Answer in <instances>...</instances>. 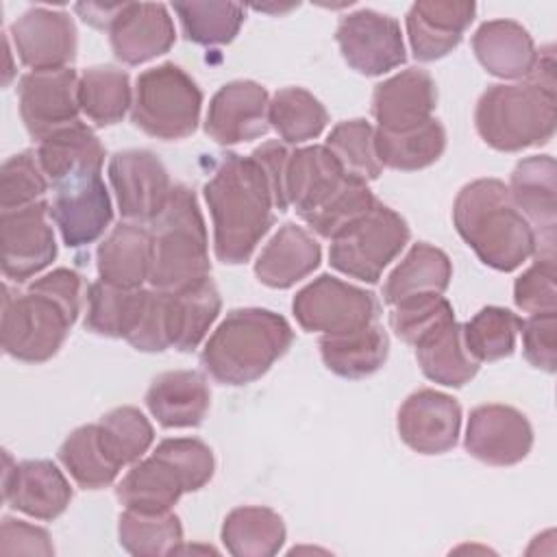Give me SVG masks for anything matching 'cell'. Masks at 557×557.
Wrapping results in <instances>:
<instances>
[{
  "label": "cell",
  "mask_w": 557,
  "mask_h": 557,
  "mask_svg": "<svg viewBox=\"0 0 557 557\" xmlns=\"http://www.w3.org/2000/svg\"><path fill=\"white\" fill-rule=\"evenodd\" d=\"M527 78H529V83H533L540 89L555 96V54H553V46H546V48L537 50L533 70L529 72Z\"/></svg>",
  "instance_id": "cell-56"
},
{
  "label": "cell",
  "mask_w": 557,
  "mask_h": 557,
  "mask_svg": "<svg viewBox=\"0 0 557 557\" xmlns=\"http://www.w3.org/2000/svg\"><path fill=\"white\" fill-rule=\"evenodd\" d=\"M476 15L474 2L420 0L407 13V37L418 61H437L453 52Z\"/></svg>",
  "instance_id": "cell-23"
},
{
  "label": "cell",
  "mask_w": 557,
  "mask_h": 557,
  "mask_svg": "<svg viewBox=\"0 0 557 557\" xmlns=\"http://www.w3.org/2000/svg\"><path fill=\"white\" fill-rule=\"evenodd\" d=\"M48 178L37 161V152L24 150L9 157L0 172V209H24L44 200Z\"/></svg>",
  "instance_id": "cell-48"
},
{
  "label": "cell",
  "mask_w": 557,
  "mask_h": 557,
  "mask_svg": "<svg viewBox=\"0 0 557 557\" xmlns=\"http://www.w3.org/2000/svg\"><path fill=\"white\" fill-rule=\"evenodd\" d=\"M453 224L474 255L498 272H513L535 255V233L498 178H476L461 187Z\"/></svg>",
  "instance_id": "cell-2"
},
{
  "label": "cell",
  "mask_w": 557,
  "mask_h": 557,
  "mask_svg": "<svg viewBox=\"0 0 557 557\" xmlns=\"http://www.w3.org/2000/svg\"><path fill=\"white\" fill-rule=\"evenodd\" d=\"M78 74L72 67L28 72L20 78V115L33 139L78 122Z\"/></svg>",
  "instance_id": "cell-13"
},
{
  "label": "cell",
  "mask_w": 557,
  "mask_h": 557,
  "mask_svg": "<svg viewBox=\"0 0 557 557\" xmlns=\"http://www.w3.org/2000/svg\"><path fill=\"white\" fill-rule=\"evenodd\" d=\"M555 96L533 83L492 85L474 109L479 137L494 150L520 152L548 144L555 135Z\"/></svg>",
  "instance_id": "cell-5"
},
{
  "label": "cell",
  "mask_w": 557,
  "mask_h": 557,
  "mask_svg": "<svg viewBox=\"0 0 557 557\" xmlns=\"http://www.w3.org/2000/svg\"><path fill=\"white\" fill-rule=\"evenodd\" d=\"M200 109L198 83L174 63L144 70L135 81L131 120L150 137L163 141L189 137L198 128Z\"/></svg>",
  "instance_id": "cell-6"
},
{
  "label": "cell",
  "mask_w": 557,
  "mask_h": 557,
  "mask_svg": "<svg viewBox=\"0 0 557 557\" xmlns=\"http://www.w3.org/2000/svg\"><path fill=\"white\" fill-rule=\"evenodd\" d=\"M141 352H161L172 348L170 339V294L161 289H148L144 313L135 333L126 339Z\"/></svg>",
  "instance_id": "cell-51"
},
{
  "label": "cell",
  "mask_w": 557,
  "mask_h": 557,
  "mask_svg": "<svg viewBox=\"0 0 557 557\" xmlns=\"http://www.w3.org/2000/svg\"><path fill=\"white\" fill-rule=\"evenodd\" d=\"M409 226L400 213L383 202L331 239L329 263L357 281L376 283L383 270L409 242Z\"/></svg>",
  "instance_id": "cell-8"
},
{
  "label": "cell",
  "mask_w": 557,
  "mask_h": 557,
  "mask_svg": "<svg viewBox=\"0 0 557 557\" xmlns=\"http://www.w3.org/2000/svg\"><path fill=\"white\" fill-rule=\"evenodd\" d=\"M463 446L487 466H513L531 453L533 429L516 407L500 403L479 405L470 411Z\"/></svg>",
  "instance_id": "cell-14"
},
{
  "label": "cell",
  "mask_w": 557,
  "mask_h": 557,
  "mask_svg": "<svg viewBox=\"0 0 557 557\" xmlns=\"http://www.w3.org/2000/svg\"><path fill=\"white\" fill-rule=\"evenodd\" d=\"M0 553L2 555H52L54 546L50 542L48 531L41 527L28 524L15 518H2V533H0Z\"/></svg>",
  "instance_id": "cell-53"
},
{
  "label": "cell",
  "mask_w": 557,
  "mask_h": 557,
  "mask_svg": "<svg viewBox=\"0 0 557 557\" xmlns=\"http://www.w3.org/2000/svg\"><path fill=\"white\" fill-rule=\"evenodd\" d=\"M344 178L346 174L326 146L292 150L285 170L287 205L296 209L298 218H305L318 209L344 183Z\"/></svg>",
  "instance_id": "cell-28"
},
{
  "label": "cell",
  "mask_w": 557,
  "mask_h": 557,
  "mask_svg": "<svg viewBox=\"0 0 557 557\" xmlns=\"http://www.w3.org/2000/svg\"><path fill=\"white\" fill-rule=\"evenodd\" d=\"M185 492V483L176 468L154 453L148 459L133 463L115 487L120 505L146 513L172 511Z\"/></svg>",
  "instance_id": "cell-30"
},
{
  "label": "cell",
  "mask_w": 557,
  "mask_h": 557,
  "mask_svg": "<svg viewBox=\"0 0 557 557\" xmlns=\"http://www.w3.org/2000/svg\"><path fill=\"white\" fill-rule=\"evenodd\" d=\"M102 444L111 459L124 468L137 463L154 440V429L137 407H115L98 422Z\"/></svg>",
  "instance_id": "cell-46"
},
{
  "label": "cell",
  "mask_w": 557,
  "mask_h": 557,
  "mask_svg": "<svg viewBox=\"0 0 557 557\" xmlns=\"http://www.w3.org/2000/svg\"><path fill=\"white\" fill-rule=\"evenodd\" d=\"M326 150L337 159L348 178L368 183L381 176L383 165L374 148V128L370 122L344 120L326 137Z\"/></svg>",
  "instance_id": "cell-43"
},
{
  "label": "cell",
  "mask_w": 557,
  "mask_h": 557,
  "mask_svg": "<svg viewBox=\"0 0 557 557\" xmlns=\"http://www.w3.org/2000/svg\"><path fill=\"white\" fill-rule=\"evenodd\" d=\"M292 311L305 331L339 335L372 324L379 302L372 292L320 274L294 296Z\"/></svg>",
  "instance_id": "cell-9"
},
{
  "label": "cell",
  "mask_w": 557,
  "mask_h": 557,
  "mask_svg": "<svg viewBox=\"0 0 557 557\" xmlns=\"http://www.w3.org/2000/svg\"><path fill=\"white\" fill-rule=\"evenodd\" d=\"M211 405L207 379L196 370H170L159 374L148 392L146 407L165 429L198 426Z\"/></svg>",
  "instance_id": "cell-26"
},
{
  "label": "cell",
  "mask_w": 557,
  "mask_h": 557,
  "mask_svg": "<svg viewBox=\"0 0 557 557\" xmlns=\"http://www.w3.org/2000/svg\"><path fill=\"white\" fill-rule=\"evenodd\" d=\"M126 2H115V4H102V2H78L74 9L83 17L85 24L100 28V30H111L115 20L120 17L122 9Z\"/></svg>",
  "instance_id": "cell-55"
},
{
  "label": "cell",
  "mask_w": 557,
  "mask_h": 557,
  "mask_svg": "<svg viewBox=\"0 0 557 557\" xmlns=\"http://www.w3.org/2000/svg\"><path fill=\"white\" fill-rule=\"evenodd\" d=\"M268 109L270 96L263 85L231 81L213 94L205 117V133L222 146L257 139L270 128Z\"/></svg>",
  "instance_id": "cell-17"
},
{
  "label": "cell",
  "mask_w": 557,
  "mask_h": 557,
  "mask_svg": "<svg viewBox=\"0 0 557 557\" xmlns=\"http://www.w3.org/2000/svg\"><path fill=\"white\" fill-rule=\"evenodd\" d=\"M450 320H455V311L442 294H416L398 300L389 311L392 331L411 346Z\"/></svg>",
  "instance_id": "cell-47"
},
{
  "label": "cell",
  "mask_w": 557,
  "mask_h": 557,
  "mask_svg": "<svg viewBox=\"0 0 557 557\" xmlns=\"http://www.w3.org/2000/svg\"><path fill=\"white\" fill-rule=\"evenodd\" d=\"M11 39L15 54L33 72L70 67V63L76 59V26L65 11L46 7L24 11L11 24Z\"/></svg>",
  "instance_id": "cell-15"
},
{
  "label": "cell",
  "mask_w": 557,
  "mask_h": 557,
  "mask_svg": "<svg viewBox=\"0 0 557 557\" xmlns=\"http://www.w3.org/2000/svg\"><path fill=\"white\" fill-rule=\"evenodd\" d=\"M111 50L124 65H139L165 54L176 39L174 22L161 2H126L109 30Z\"/></svg>",
  "instance_id": "cell-21"
},
{
  "label": "cell",
  "mask_w": 557,
  "mask_h": 557,
  "mask_svg": "<svg viewBox=\"0 0 557 557\" xmlns=\"http://www.w3.org/2000/svg\"><path fill=\"white\" fill-rule=\"evenodd\" d=\"M120 546L137 557L174 555L183 542V527L174 511L146 513L124 509L117 524Z\"/></svg>",
  "instance_id": "cell-42"
},
{
  "label": "cell",
  "mask_w": 557,
  "mask_h": 557,
  "mask_svg": "<svg viewBox=\"0 0 557 557\" xmlns=\"http://www.w3.org/2000/svg\"><path fill=\"white\" fill-rule=\"evenodd\" d=\"M268 120L285 144H302L326 128L329 113L311 91L285 87L272 96Z\"/></svg>",
  "instance_id": "cell-40"
},
{
  "label": "cell",
  "mask_w": 557,
  "mask_h": 557,
  "mask_svg": "<svg viewBox=\"0 0 557 557\" xmlns=\"http://www.w3.org/2000/svg\"><path fill=\"white\" fill-rule=\"evenodd\" d=\"M522 350L527 361L548 374L557 366V311L533 313L522 320Z\"/></svg>",
  "instance_id": "cell-52"
},
{
  "label": "cell",
  "mask_w": 557,
  "mask_h": 557,
  "mask_svg": "<svg viewBox=\"0 0 557 557\" xmlns=\"http://www.w3.org/2000/svg\"><path fill=\"white\" fill-rule=\"evenodd\" d=\"M81 111L96 126H111L122 122L133 107L131 78L124 70L113 65H94L78 78Z\"/></svg>",
  "instance_id": "cell-38"
},
{
  "label": "cell",
  "mask_w": 557,
  "mask_h": 557,
  "mask_svg": "<svg viewBox=\"0 0 557 557\" xmlns=\"http://www.w3.org/2000/svg\"><path fill=\"white\" fill-rule=\"evenodd\" d=\"M476 61L498 78H522L533 70L537 50L529 30L513 20L483 22L472 35Z\"/></svg>",
  "instance_id": "cell-29"
},
{
  "label": "cell",
  "mask_w": 557,
  "mask_h": 557,
  "mask_svg": "<svg viewBox=\"0 0 557 557\" xmlns=\"http://www.w3.org/2000/svg\"><path fill=\"white\" fill-rule=\"evenodd\" d=\"M289 154H292V150H287V146L281 141H263L261 146H257L250 152V157L259 163V168L265 174V181L272 191L274 209H278V211L289 209L287 198H285V170H287Z\"/></svg>",
  "instance_id": "cell-54"
},
{
  "label": "cell",
  "mask_w": 557,
  "mask_h": 557,
  "mask_svg": "<svg viewBox=\"0 0 557 557\" xmlns=\"http://www.w3.org/2000/svg\"><path fill=\"white\" fill-rule=\"evenodd\" d=\"M374 148L383 168L416 172L433 165L444 154L446 131L435 117L400 133L374 128Z\"/></svg>",
  "instance_id": "cell-35"
},
{
  "label": "cell",
  "mask_w": 557,
  "mask_h": 557,
  "mask_svg": "<svg viewBox=\"0 0 557 557\" xmlns=\"http://www.w3.org/2000/svg\"><path fill=\"white\" fill-rule=\"evenodd\" d=\"M555 159L533 154L520 159L509 178V196L535 233V255L555 257Z\"/></svg>",
  "instance_id": "cell-18"
},
{
  "label": "cell",
  "mask_w": 557,
  "mask_h": 557,
  "mask_svg": "<svg viewBox=\"0 0 557 557\" xmlns=\"http://www.w3.org/2000/svg\"><path fill=\"white\" fill-rule=\"evenodd\" d=\"M413 348L422 374L433 383L461 387L479 372V361L468 352L461 324L455 320L426 333Z\"/></svg>",
  "instance_id": "cell-32"
},
{
  "label": "cell",
  "mask_w": 557,
  "mask_h": 557,
  "mask_svg": "<svg viewBox=\"0 0 557 557\" xmlns=\"http://www.w3.org/2000/svg\"><path fill=\"white\" fill-rule=\"evenodd\" d=\"M379 200L370 191L368 183L344 178V183L311 213L300 218L309 228H313L320 237L333 239L344 233L350 224L363 218Z\"/></svg>",
  "instance_id": "cell-45"
},
{
  "label": "cell",
  "mask_w": 557,
  "mask_h": 557,
  "mask_svg": "<svg viewBox=\"0 0 557 557\" xmlns=\"http://www.w3.org/2000/svg\"><path fill=\"white\" fill-rule=\"evenodd\" d=\"M50 218L65 246L81 248L94 244L113 220L111 198L100 174L57 187L50 205Z\"/></svg>",
  "instance_id": "cell-19"
},
{
  "label": "cell",
  "mask_w": 557,
  "mask_h": 557,
  "mask_svg": "<svg viewBox=\"0 0 557 557\" xmlns=\"http://www.w3.org/2000/svg\"><path fill=\"white\" fill-rule=\"evenodd\" d=\"M37 161L54 187L70 181L100 174L104 146L98 135L81 120L44 137L37 148Z\"/></svg>",
  "instance_id": "cell-24"
},
{
  "label": "cell",
  "mask_w": 557,
  "mask_h": 557,
  "mask_svg": "<svg viewBox=\"0 0 557 557\" xmlns=\"http://www.w3.org/2000/svg\"><path fill=\"white\" fill-rule=\"evenodd\" d=\"M453 265L444 250L418 242L392 270L383 285V300L392 307L416 294H444L450 285Z\"/></svg>",
  "instance_id": "cell-33"
},
{
  "label": "cell",
  "mask_w": 557,
  "mask_h": 557,
  "mask_svg": "<svg viewBox=\"0 0 557 557\" xmlns=\"http://www.w3.org/2000/svg\"><path fill=\"white\" fill-rule=\"evenodd\" d=\"M48 215L46 200L0 213L2 274L9 281L24 283L54 261L57 242Z\"/></svg>",
  "instance_id": "cell-12"
},
{
  "label": "cell",
  "mask_w": 557,
  "mask_h": 557,
  "mask_svg": "<svg viewBox=\"0 0 557 557\" xmlns=\"http://www.w3.org/2000/svg\"><path fill=\"white\" fill-rule=\"evenodd\" d=\"M522 320L505 307H483L466 324H461L463 344L479 361H498L513 352L516 335Z\"/></svg>",
  "instance_id": "cell-44"
},
{
  "label": "cell",
  "mask_w": 557,
  "mask_h": 557,
  "mask_svg": "<svg viewBox=\"0 0 557 557\" xmlns=\"http://www.w3.org/2000/svg\"><path fill=\"white\" fill-rule=\"evenodd\" d=\"M213 220V250L228 265L246 263L274 224V200L259 163L228 152L202 187Z\"/></svg>",
  "instance_id": "cell-1"
},
{
  "label": "cell",
  "mask_w": 557,
  "mask_h": 557,
  "mask_svg": "<svg viewBox=\"0 0 557 557\" xmlns=\"http://www.w3.org/2000/svg\"><path fill=\"white\" fill-rule=\"evenodd\" d=\"M437 87L426 70L409 67L379 83L372 94V115L383 131L400 133L431 120Z\"/></svg>",
  "instance_id": "cell-22"
},
{
  "label": "cell",
  "mask_w": 557,
  "mask_h": 557,
  "mask_svg": "<svg viewBox=\"0 0 557 557\" xmlns=\"http://www.w3.org/2000/svg\"><path fill=\"white\" fill-rule=\"evenodd\" d=\"M109 181L122 218L135 224H152L172 191L165 165L150 150L115 152L109 161Z\"/></svg>",
  "instance_id": "cell-11"
},
{
  "label": "cell",
  "mask_w": 557,
  "mask_h": 557,
  "mask_svg": "<svg viewBox=\"0 0 557 557\" xmlns=\"http://www.w3.org/2000/svg\"><path fill=\"white\" fill-rule=\"evenodd\" d=\"M2 496L9 507L26 516L37 520H54L67 509L72 500V487L52 461L26 459L11 463V457L7 455Z\"/></svg>",
  "instance_id": "cell-20"
},
{
  "label": "cell",
  "mask_w": 557,
  "mask_h": 557,
  "mask_svg": "<svg viewBox=\"0 0 557 557\" xmlns=\"http://www.w3.org/2000/svg\"><path fill=\"white\" fill-rule=\"evenodd\" d=\"M148 289H126L96 281L87 289L85 329L102 337L128 339L144 313Z\"/></svg>",
  "instance_id": "cell-36"
},
{
  "label": "cell",
  "mask_w": 557,
  "mask_h": 557,
  "mask_svg": "<svg viewBox=\"0 0 557 557\" xmlns=\"http://www.w3.org/2000/svg\"><path fill=\"white\" fill-rule=\"evenodd\" d=\"M396 429L411 450L442 455L459 440L461 407L453 396L424 387L405 398L398 409Z\"/></svg>",
  "instance_id": "cell-16"
},
{
  "label": "cell",
  "mask_w": 557,
  "mask_h": 557,
  "mask_svg": "<svg viewBox=\"0 0 557 557\" xmlns=\"http://www.w3.org/2000/svg\"><path fill=\"white\" fill-rule=\"evenodd\" d=\"M170 294V339L172 348L181 352H191L205 339L207 331L215 322L222 300L220 292L211 278Z\"/></svg>",
  "instance_id": "cell-37"
},
{
  "label": "cell",
  "mask_w": 557,
  "mask_h": 557,
  "mask_svg": "<svg viewBox=\"0 0 557 557\" xmlns=\"http://www.w3.org/2000/svg\"><path fill=\"white\" fill-rule=\"evenodd\" d=\"M154 244L150 228L135 222H120L100 242L96 265L100 281L126 289H139L150 281Z\"/></svg>",
  "instance_id": "cell-25"
},
{
  "label": "cell",
  "mask_w": 557,
  "mask_h": 557,
  "mask_svg": "<svg viewBox=\"0 0 557 557\" xmlns=\"http://www.w3.org/2000/svg\"><path fill=\"white\" fill-rule=\"evenodd\" d=\"M187 41L198 46L231 44L239 33L246 9L239 2H172Z\"/></svg>",
  "instance_id": "cell-41"
},
{
  "label": "cell",
  "mask_w": 557,
  "mask_h": 557,
  "mask_svg": "<svg viewBox=\"0 0 557 557\" xmlns=\"http://www.w3.org/2000/svg\"><path fill=\"white\" fill-rule=\"evenodd\" d=\"M322 259L318 239L302 226L287 222L265 244L255 261L257 278L272 289H287L309 276Z\"/></svg>",
  "instance_id": "cell-27"
},
{
  "label": "cell",
  "mask_w": 557,
  "mask_h": 557,
  "mask_svg": "<svg viewBox=\"0 0 557 557\" xmlns=\"http://www.w3.org/2000/svg\"><path fill=\"white\" fill-rule=\"evenodd\" d=\"M78 315L33 283L24 294L4 285L2 348L9 357L26 363L48 361L63 346Z\"/></svg>",
  "instance_id": "cell-7"
},
{
  "label": "cell",
  "mask_w": 557,
  "mask_h": 557,
  "mask_svg": "<svg viewBox=\"0 0 557 557\" xmlns=\"http://www.w3.org/2000/svg\"><path fill=\"white\" fill-rule=\"evenodd\" d=\"M220 535L224 548L235 557H270L285 542V522L270 507L244 505L224 518Z\"/></svg>",
  "instance_id": "cell-34"
},
{
  "label": "cell",
  "mask_w": 557,
  "mask_h": 557,
  "mask_svg": "<svg viewBox=\"0 0 557 557\" xmlns=\"http://www.w3.org/2000/svg\"><path fill=\"white\" fill-rule=\"evenodd\" d=\"M318 346L324 366L342 379H366L374 374L389 355L387 333L374 322L350 333L322 335Z\"/></svg>",
  "instance_id": "cell-31"
},
{
  "label": "cell",
  "mask_w": 557,
  "mask_h": 557,
  "mask_svg": "<svg viewBox=\"0 0 557 557\" xmlns=\"http://www.w3.org/2000/svg\"><path fill=\"white\" fill-rule=\"evenodd\" d=\"M294 342L289 322L261 307L233 309L209 335L200 366L222 385H248L261 379Z\"/></svg>",
  "instance_id": "cell-3"
},
{
  "label": "cell",
  "mask_w": 557,
  "mask_h": 557,
  "mask_svg": "<svg viewBox=\"0 0 557 557\" xmlns=\"http://www.w3.org/2000/svg\"><path fill=\"white\" fill-rule=\"evenodd\" d=\"M154 259L150 285L161 292H183L209 278V239L196 194L172 185L163 211L150 224Z\"/></svg>",
  "instance_id": "cell-4"
},
{
  "label": "cell",
  "mask_w": 557,
  "mask_h": 557,
  "mask_svg": "<svg viewBox=\"0 0 557 557\" xmlns=\"http://www.w3.org/2000/svg\"><path fill=\"white\" fill-rule=\"evenodd\" d=\"M154 455L163 457L168 463L176 468L181 474L185 490L196 492L205 487L215 470V459L211 448L196 437H168L157 444L152 450Z\"/></svg>",
  "instance_id": "cell-49"
},
{
  "label": "cell",
  "mask_w": 557,
  "mask_h": 557,
  "mask_svg": "<svg viewBox=\"0 0 557 557\" xmlns=\"http://www.w3.org/2000/svg\"><path fill=\"white\" fill-rule=\"evenodd\" d=\"M59 459L83 490L109 487L122 470L107 453L98 424L74 429L61 444Z\"/></svg>",
  "instance_id": "cell-39"
},
{
  "label": "cell",
  "mask_w": 557,
  "mask_h": 557,
  "mask_svg": "<svg viewBox=\"0 0 557 557\" xmlns=\"http://www.w3.org/2000/svg\"><path fill=\"white\" fill-rule=\"evenodd\" d=\"M335 39L344 61L363 76H381L407 61L400 24L372 9L344 15Z\"/></svg>",
  "instance_id": "cell-10"
},
{
  "label": "cell",
  "mask_w": 557,
  "mask_h": 557,
  "mask_svg": "<svg viewBox=\"0 0 557 557\" xmlns=\"http://www.w3.org/2000/svg\"><path fill=\"white\" fill-rule=\"evenodd\" d=\"M555 257L535 255L533 265H529L513 283V302L527 313H546L557 307L555 289Z\"/></svg>",
  "instance_id": "cell-50"
}]
</instances>
